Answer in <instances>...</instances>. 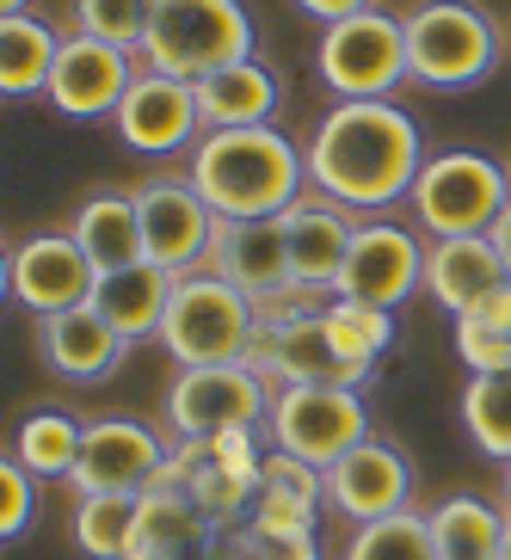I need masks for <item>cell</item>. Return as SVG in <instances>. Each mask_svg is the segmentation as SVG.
<instances>
[{"instance_id": "cell-1", "label": "cell", "mask_w": 511, "mask_h": 560, "mask_svg": "<svg viewBox=\"0 0 511 560\" xmlns=\"http://www.w3.org/2000/svg\"><path fill=\"white\" fill-rule=\"evenodd\" d=\"M302 154H309V185L321 198L346 203L351 215L358 210L376 215L407 203L419 166L431 161L419 117L395 100H346L321 112Z\"/></svg>"}, {"instance_id": "cell-2", "label": "cell", "mask_w": 511, "mask_h": 560, "mask_svg": "<svg viewBox=\"0 0 511 560\" xmlns=\"http://www.w3.org/2000/svg\"><path fill=\"white\" fill-rule=\"evenodd\" d=\"M185 179L204 191L222 222H271L309 198V154L278 124L253 130H210L191 149Z\"/></svg>"}, {"instance_id": "cell-3", "label": "cell", "mask_w": 511, "mask_h": 560, "mask_svg": "<svg viewBox=\"0 0 511 560\" xmlns=\"http://www.w3.org/2000/svg\"><path fill=\"white\" fill-rule=\"evenodd\" d=\"M400 25H407V62L419 86L468 93V86L493 81L506 62L499 19L475 0H419L400 13Z\"/></svg>"}, {"instance_id": "cell-4", "label": "cell", "mask_w": 511, "mask_h": 560, "mask_svg": "<svg viewBox=\"0 0 511 560\" xmlns=\"http://www.w3.org/2000/svg\"><path fill=\"white\" fill-rule=\"evenodd\" d=\"M253 13L241 0H154L149 37H142V68L173 74V81L198 86L204 74L234 62H253Z\"/></svg>"}, {"instance_id": "cell-5", "label": "cell", "mask_w": 511, "mask_h": 560, "mask_svg": "<svg viewBox=\"0 0 511 560\" xmlns=\"http://www.w3.org/2000/svg\"><path fill=\"white\" fill-rule=\"evenodd\" d=\"M511 203V166L487 161L475 149H438L413 179V222L426 241H462V234H493V222Z\"/></svg>"}, {"instance_id": "cell-6", "label": "cell", "mask_w": 511, "mask_h": 560, "mask_svg": "<svg viewBox=\"0 0 511 560\" xmlns=\"http://www.w3.org/2000/svg\"><path fill=\"white\" fill-rule=\"evenodd\" d=\"M259 332V308L216 271H191L173 283L161 346L173 351L179 370H210V363H247V346Z\"/></svg>"}, {"instance_id": "cell-7", "label": "cell", "mask_w": 511, "mask_h": 560, "mask_svg": "<svg viewBox=\"0 0 511 560\" xmlns=\"http://www.w3.org/2000/svg\"><path fill=\"white\" fill-rule=\"evenodd\" d=\"M314 74L333 100H395V86L413 81L407 62V25L400 13H370L339 19V25H321V44H314Z\"/></svg>"}, {"instance_id": "cell-8", "label": "cell", "mask_w": 511, "mask_h": 560, "mask_svg": "<svg viewBox=\"0 0 511 560\" xmlns=\"http://www.w3.org/2000/svg\"><path fill=\"white\" fill-rule=\"evenodd\" d=\"M278 388L247 370V363H210V370H179L166 388V431L173 444H198L222 431H265Z\"/></svg>"}, {"instance_id": "cell-9", "label": "cell", "mask_w": 511, "mask_h": 560, "mask_svg": "<svg viewBox=\"0 0 511 560\" xmlns=\"http://www.w3.org/2000/svg\"><path fill=\"white\" fill-rule=\"evenodd\" d=\"M370 438L376 431H370L363 388H278L271 419H265V444L321 468V475Z\"/></svg>"}, {"instance_id": "cell-10", "label": "cell", "mask_w": 511, "mask_h": 560, "mask_svg": "<svg viewBox=\"0 0 511 560\" xmlns=\"http://www.w3.org/2000/svg\"><path fill=\"white\" fill-rule=\"evenodd\" d=\"M136 222H142V253L173 278L210 271L216 247V222L222 215L204 203V191L185 173H161V179L136 185Z\"/></svg>"}, {"instance_id": "cell-11", "label": "cell", "mask_w": 511, "mask_h": 560, "mask_svg": "<svg viewBox=\"0 0 511 560\" xmlns=\"http://www.w3.org/2000/svg\"><path fill=\"white\" fill-rule=\"evenodd\" d=\"M247 370H259L271 388H363L370 382V363H351L333 346L327 308L302 314V320H278V327L259 320L247 346Z\"/></svg>"}, {"instance_id": "cell-12", "label": "cell", "mask_w": 511, "mask_h": 560, "mask_svg": "<svg viewBox=\"0 0 511 560\" xmlns=\"http://www.w3.org/2000/svg\"><path fill=\"white\" fill-rule=\"evenodd\" d=\"M173 444L149 419H130V412H105V419H86V438H81V462H74V499L86 493H149L154 475L166 468Z\"/></svg>"}, {"instance_id": "cell-13", "label": "cell", "mask_w": 511, "mask_h": 560, "mask_svg": "<svg viewBox=\"0 0 511 560\" xmlns=\"http://www.w3.org/2000/svg\"><path fill=\"white\" fill-rule=\"evenodd\" d=\"M419 290H426V241H419L407 222H395V215L358 222V241H351L346 271H339V296L395 314L400 302H413Z\"/></svg>"}, {"instance_id": "cell-14", "label": "cell", "mask_w": 511, "mask_h": 560, "mask_svg": "<svg viewBox=\"0 0 511 560\" xmlns=\"http://www.w3.org/2000/svg\"><path fill=\"white\" fill-rule=\"evenodd\" d=\"M93 259L74 247L68 229H44V234H25L13 253H7V290L25 314L50 320V314H68V308H86L93 302Z\"/></svg>"}, {"instance_id": "cell-15", "label": "cell", "mask_w": 511, "mask_h": 560, "mask_svg": "<svg viewBox=\"0 0 511 560\" xmlns=\"http://www.w3.org/2000/svg\"><path fill=\"white\" fill-rule=\"evenodd\" d=\"M136 74H142V56L136 50H117V44H105V37L68 32L44 100H50L62 117H74V124H100V117H117V105L130 100Z\"/></svg>"}, {"instance_id": "cell-16", "label": "cell", "mask_w": 511, "mask_h": 560, "mask_svg": "<svg viewBox=\"0 0 511 560\" xmlns=\"http://www.w3.org/2000/svg\"><path fill=\"white\" fill-rule=\"evenodd\" d=\"M117 142L149 161H166V154H191L204 142V112H198V86L173 81V74H154L142 68L130 86V100L117 105Z\"/></svg>"}, {"instance_id": "cell-17", "label": "cell", "mask_w": 511, "mask_h": 560, "mask_svg": "<svg viewBox=\"0 0 511 560\" xmlns=\"http://www.w3.org/2000/svg\"><path fill=\"white\" fill-rule=\"evenodd\" d=\"M321 480H327V511L333 517H346L351 529L413 511V462H407V450L388 444V438L358 444L351 456L333 462Z\"/></svg>"}, {"instance_id": "cell-18", "label": "cell", "mask_w": 511, "mask_h": 560, "mask_svg": "<svg viewBox=\"0 0 511 560\" xmlns=\"http://www.w3.org/2000/svg\"><path fill=\"white\" fill-rule=\"evenodd\" d=\"M278 222H283V247H290V278L309 283V290L339 296V271H346V253H351V241H358V215H351L346 203L309 191V198H302L297 210H283Z\"/></svg>"}, {"instance_id": "cell-19", "label": "cell", "mask_w": 511, "mask_h": 560, "mask_svg": "<svg viewBox=\"0 0 511 560\" xmlns=\"http://www.w3.org/2000/svg\"><path fill=\"white\" fill-rule=\"evenodd\" d=\"M37 358L50 363L62 382H105V376L124 370L130 339L86 302V308H68V314L37 320Z\"/></svg>"}, {"instance_id": "cell-20", "label": "cell", "mask_w": 511, "mask_h": 560, "mask_svg": "<svg viewBox=\"0 0 511 560\" xmlns=\"http://www.w3.org/2000/svg\"><path fill=\"white\" fill-rule=\"evenodd\" d=\"M321 517H327V480H321V468L283 456V450H265L247 529H265V536H321Z\"/></svg>"}, {"instance_id": "cell-21", "label": "cell", "mask_w": 511, "mask_h": 560, "mask_svg": "<svg viewBox=\"0 0 511 560\" xmlns=\"http://www.w3.org/2000/svg\"><path fill=\"white\" fill-rule=\"evenodd\" d=\"M499 283H511V265L493 247V234L426 241V296L444 314H468L480 296H493Z\"/></svg>"}, {"instance_id": "cell-22", "label": "cell", "mask_w": 511, "mask_h": 560, "mask_svg": "<svg viewBox=\"0 0 511 560\" xmlns=\"http://www.w3.org/2000/svg\"><path fill=\"white\" fill-rule=\"evenodd\" d=\"M210 271L222 283H234L241 296H271L290 278V247H283V222H216V247H210Z\"/></svg>"}, {"instance_id": "cell-23", "label": "cell", "mask_w": 511, "mask_h": 560, "mask_svg": "<svg viewBox=\"0 0 511 560\" xmlns=\"http://www.w3.org/2000/svg\"><path fill=\"white\" fill-rule=\"evenodd\" d=\"M222 536L210 511L191 505V493H166V487H149L142 505H136V536L124 560H198L204 548Z\"/></svg>"}, {"instance_id": "cell-24", "label": "cell", "mask_w": 511, "mask_h": 560, "mask_svg": "<svg viewBox=\"0 0 511 560\" xmlns=\"http://www.w3.org/2000/svg\"><path fill=\"white\" fill-rule=\"evenodd\" d=\"M173 283L179 278L161 271L154 259L124 265V271H105V278L93 283V308H100L130 346H142V339H161L166 308H173Z\"/></svg>"}, {"instance_id": "cell-25", "label": "cell", "mask_w": 511, "mask_h": 560, "mask_svg": "<svg viewBox=\"0 0 511 560\" xmlns=\"http://www.w3.org/2000/svg\"><path fill=\"white\" fill-rule=\"evenodd\" d=\"M278 105H283V86L259 56L253 62H234V68H216V74L198 81L204 130H253V124H271Z\"/></svg>"}, {"instance_id": "cell-26", "label": "cell", "mask_w": 511, "mask_h": 560, "mask_svg": "<svg viewBox=\"0 0 511 560\" xmlns=\"http://www.w3.org/2000/svg\"><path fill=\"white\" fill-rule=\"evenodd\" d=\"M68 234H74V247L93 259L100 278L149 259V253H142V222H136V191H93V198H81Z\"/></svg>"}, {"instance_id": "cell-27", "label": "cell", "mask_w": 511, "mask_h": 560, "mask_svg": "<svg viewBox=\"0 0 511 560\" xmlns=\"http://www.w3.org/2000/svg\"><path fill=\"white\" fill-rule=\"evenodd\" d=\"M56 56H62V32H50L44 19L13 13L0 19V93L7 100H32V93H50Z\"/></svg>"}, {"instance_id": "cell-28", "label": "cell", "mask_w": 511, "mask_h": 560, "mask_svg": "<svg viewBox=\"0 0 511 560\" xmlns=\"http://www.w3.org/2000/svg\"><path fill=\"white\" fill-rule=\"evenodd\" d=\"M431 542L438 560H499L506 542V505H487L475 493H450L444 505H431Z\"/></svg>"}, {"instance_id": "cell-29", "label": "cell", "mask_w": 511, "mask_h": 560, "mask_svg": "<svg viewBox=\"0 0 511 560\" xmlns=\"http://www.w3.org/2000/svg\"><path fill=\"white\" fill-rule=\"evenodd\" d=\"M81 438H86V425L74 419V412H62V407H32V412L13 425V444H7V456L25 462L37 480H68V475H74V462H81Z\"/></svg>"}, {"instance_id": "cell-30", "label": "cell", "mask_w": 511, "mask_h": 560, "mask_svg": "<svg viewBox=\"0 0 511 560\" xmlns=\"http://www.w3.org/2000/svg\"><path fill=\"white\" fill-rule=\"evenodd\" d=\"M136 505H142V493H86V499H74V517H68L74 548H81L86 560H124L130 555V536H136Z\"/></svg>"}, {"instance_id": "cell-31", "label": "cell", "mask_w": 511, "mask_h": 560, "mask_svg": "<svg viewBox=\"0 0 511 560\" xmlns=\"http://www.w3.org/2000/svg\"><path fill=\"white\" fill-rule=\"evenodd\" d=\"M462 431L480 456L511 462V370L506 376H468L462 388Z\"/></svg>"}, {"instance_id": "cell-32", "label": "cell", "mask_w": 511, "mask_h": 560, "mask_svg": "<svg viewBox=\"0 0 511 560\" xmlns=\"http://www.w3.org/2000/svg\"><path fill=\"white\" fill-rule=\"evenodd\" d=\"M346 560H438L431 517L400 511V517H382V524H358L346 542Z\"/></svg>"}, {"instance_id": "cell-33", "label": "cell", "mask_w": 511, "mask_h": 560, "mask_svg": "<svg viewBox=\"0 0 511 560\" xmlns=\"http://www.w3.org/2000/svg\"><path fill=\"white\" fill-rule=\"evenodd\" d=\"M327 332L351 363H370V370H376V358L395 346V314L370 308V302H351V296H333L327 302Z\"/></svg>"}, {"instance_id": "cell-34", "label": "cell", "mask_w": 511, "mask_h": 560, "mask_svg": "<svg viewBox=\"0 0 511 560\" xmlns=\"http://www.w3.org/2000/svg\"><path fill=\"white\" fill-rule=\"evenodd\" d=\"M154 19V0H74V32L105 37L117 50H142Z\"/></svg>"}, {"instance_id": "cell-35", "label": "cell", "mask_w": 511, "mask_h": 560, "mask_svg": "<svg viewBox=\"0 0 511 560\" xmlns=\"http://www.w3.org/2000/svg\"><path fill=\"white\" fill-rule=\"evenodd\" d=\"M37 487H44V480H37L25 462H13V456L0 462V536H7V542H19V536H25L32 505H37Z\"/></svg>"}, {"instance_id": "cell-36", "label": "cell", "mask_w": 511, "mask_h": 560, "mask_svg": "<svg viewBox=\"0 0 511 560\" xmlns=\"http://www.w3.org/2000/svg\"><path fill=\"white\" fill-rule=\"evenodd\" d=\"M456 358L468 363V376H506L511 332H493V327H480V320H456Z\"/></svg>"}, {"instance_id": "cell-37", "label": "cell", "mask_w": 511, "mask_h": 560, "mask_svg": "<svg viewBox=\"0 0 511 560\" xmlns=\"http://www.w3.org/2000/svg\"><path fill=\"white\" fill-rule=\"evenodd\" d=\"M241 548L247 560H321V536H265L247 524H241Z\"/></svg>"}, {"instance_id": "cell-38", "label": "cell", "mask_w": 511, "mask_h": 560, "mask_svg": "<svg viewBox=\"0 0 511 560\" xmlns=\"http://www.w3.org/2000/svg\"><path fill=\"white\" fill-rule=\"evenodd\" d=\"M456 320H480V327H493V332H511V283H499L493 296H480L468 314H456Z\"/></svg>"}, {"instance_id": "cell-39", "label": "cell", "mask_w": 511, "mask_h": 560, "mask_svg": "<svg viewBox=\"0 0 511 560\" xmlns=\"http://www.w3.org/2000/svg\"><path fill=\"white\" fill-rule=\"evenodd\" d=\"M309 19H321V25H339V19H358V13H370L376 0H297Z\"/></svg>"}, {"instance_id": "cell-40", "label": "cell", "mask_w": 511, "mask_h": 560, "mask_svg": "<svg viewBox=\"0 0 511 560\" xmlns=\"http://www.w3.org/2000/svg\"><path fill=\"white\" fill-rule=\"evenodd\" d=\"M198 560H247V548H241V529H222L210 548H204Z\"/></svg>"}, {"instance_id": "cell-41", "label": "cell", "mask_w": 511, "mask_h": 560, "mask_svg": "<svg viewBox=\"0 0 511 560\" xmlns=\"http://www.w3.org/2000/svg\"><path fill=\"white\" fill-rule=\"evenodd\" d=\"M493 247L506 253V265H511V203H506V215L493 222Z\"/></svg>"}, {"instance_id": "cell-42", "label": "cell", "mask_w": 511, "mask_h": 560, "mask_svg": "<svg viewBox=\"0 0 511 560\" xmlns=\"http://www.w3.org/2000/svg\"><path fill=\"white\" fill-rule=\"evenodd\" d=\"M499 505H506V517H511V462H506V475H499Z\"/></svg>"}, {"instance_id": "cell-43", "label": "cell", "mask_w": 511, "mask_h": 560, "mask_svg": "<svg viewBox=\"0 0 511 560\" xmlns=\"http://www.w3.org/2000/svg\"><path fill=\"white\" fill-rule=\"evenodd\" d=\"M13 13H32V0H0V19H13Z\"/></svg>"}, {"instance_id": "cell-44", "label": "cell", "mask_w": 511, "mask_h": 560, "mask_svg": "<svg viewBox=\"0 0 511 560\" xmlns=\"http://www.w3.org/2000/svg\"><path fill=\"white\" fill-rule=\"evenodd\" d=\"M499 560H511V517H506V542H499Z\"/></svg>"}]
</instances>
